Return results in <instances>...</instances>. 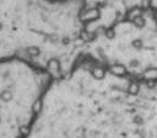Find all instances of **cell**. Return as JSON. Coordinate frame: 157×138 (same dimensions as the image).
Instances as JSON below:
<instances>
[{
  "instance_id": "cell-1",
  "label": "cell",
  "mask_w": 157,
  "mask_h": 138,
  "mask_svg": "<svg viewBox=\"0 0 157 138\" xmlns=\"http://www.w3.org/2000/svg\"><path fill=\"white\" fill-rule=\"evenodd\" d=\"M39 3L0 0V61L21 59L57 78L64 73V68L49 48L58 43L38 26Z\"/></svg>"
},
{
  "instance_id": "cell-2",
  "label": "cell",
  "mask_w": 157,
  "mask_h": 138,
  "mask_svg": "<svg viewBox=\"0 0 157 138\" xmlns=\"http://www.w3.org/2000/svg\"><path fill=\"white\" fill-rule=\"evenodd\" d=\"M52 76L21 59L0 61V138H25Z\"/></svg>"
}]
</instances>
